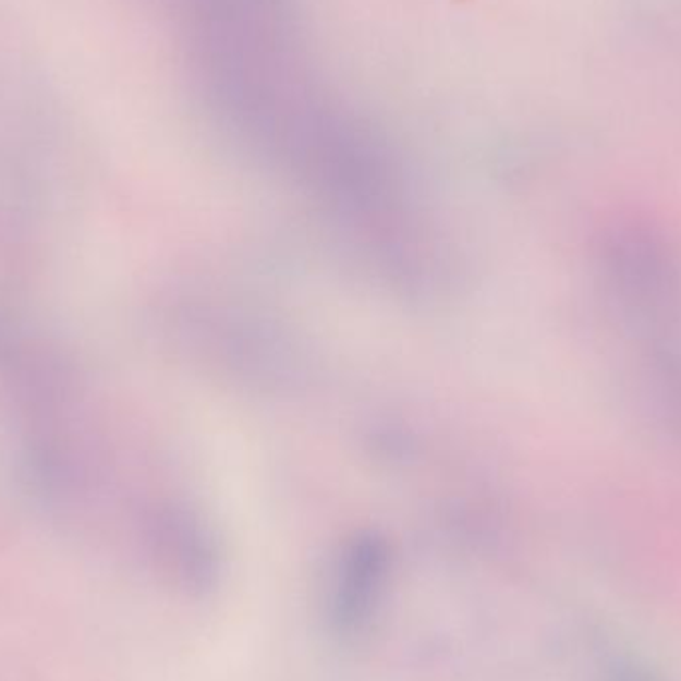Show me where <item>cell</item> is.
<instances>
[{
  "label": "cell",
  "instance_id": "1",
  "mask_svg": "<svg viewBox=\"0 0 681 681\" xmlns=\"http://www.w3.org/2000/svg\"><path fill=\"white\" fill-rule=\"evenodd\" d=\"M387 580V556L373 540L355 544L337 570L331 596L329 620L341 634H358L369 625L381 604Z\"/></svg>",
  "mask_w": 681,
  "mask_h": 681
},
{
  "label": "cell",
  "instance_id": "2",
  "mask_svg": "<svg viewBox=\"0 0 681 681\" xmlns=\"http://www.w3.org/2000/svg\"><path fill=\"white\" fill-rule=\"evenodd\" d=\"M606 681H661L654 671L649 670L644 664H640L637 659L622 658L616 659Z\"/></svg>",
  "mask_w": 681,
  "mask_h": 681
},
{
  "label": "cell",
  "instance_id": "3",
  "mask_svg": "<svg viewBox=\"0 0 681 681\" xmlns=\"http://www.w3.org/2000/svg\"><path fill=\"white\" fill-rule=\"evenodd\" d=\"M19 355H21V351H19V346L14 343V337H12L9 325L0 319V369H2V367H9V369H11L12 365H14V361L19 358Z\"/></svg>",
  "mask_w": 681,
  "mask_h": 681
}]
</instances>
